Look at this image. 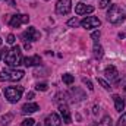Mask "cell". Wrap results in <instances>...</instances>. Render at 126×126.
I'll return each mask as SVG.
<instances>
[{"mask_svg": "<svg viewBox=\"0 0 126 126\" xmlns=\"http://www.w3.org/2000/svg\"><path fill=\"white\" fill-rule=\"evenodd\" d=\"M100 111V109H98V106H94V114H97Z\"/></svg>", "mask_w": 126, "mask_h": 126, "instance_id": "32", "label": "cell"}, {"mask_svg": "<svg viewBox=\"0 0 126 126\" xmlns=\"http://www.w3.org/2000/svg\"><path fill=\"white\" fill-rule=\"evenodd\" d=\"M104 75H106V78H107V79H110V81H117V78H119V70L116 69V66L110 64V66H107V67H106Z\"/></svg>", "mask_w": 126, "mask_h": 126, "instance_id": "10", "label": "cell"}, {"mask_svg": "<svg viewBox=\"0 0 126 126\" xmlns=\"http://www.w3.org/2000/svg\"><path fill=\"white\" fill-rule=\"evenodd\" d=\"M116 126H126V113H123L120 116V119L117 120V125Z\"/></svg>", "mask_w": 126, "mask_h": 126, "instance_id": "26", "label": "cell"}, {"mask_svg": "<svg viewBox=\"0 0 126 126\" xmlns=\"http://www.w3.org/2000/svg\"><path fill=\"white\" fill-rule=\"evenodd\" d=\"M101 25V21L95 16H87L85 19L81 21V27L85 30H93V28H98Z\"/></svg>", "mask_w": 126, "mask_h": 126, "instance_id": "6", "label": "cell"}, {"mask_svg": "<svg viewBox=\"0 0 126 126\" xmlns=\"http://www.w3.org/2000/svg\"><path fill=\"white\" fill-rule=\"evenodd\" d=\"M25 48L30 50V48H31V44H30V43H25Z\"/></svg>", "mask_w": 126, "mask_h": 126, "instance_id": "33", "label": "cell"}, {"mask_svg": "<svg viewBox=\"0 0 126 126\" xmlns=\"http://www.w3.org/2000/svg\"><path fill=\"white\" fill-rule=\"evenodd\" d=\"M30 22V16L28 15H13L9 21V25L12 28H19L22 24H28Z\"/></svg>", "mask_w": 126, "mask_h": 126, "instance_id": "8", "label": "cell"}, {"mask_svg": "<svg viewBox=\"0 0 126 126\" xmlns=\"http://www.w3.org/2000/svg\"><path fill=\"white\" fill-rule=\"evenodd\" d=\"M93 53H94V57L95 59H101L103 57V54H104V50H103V47L100 46V44H94V48H93Z\"/></svg>", "mask_w": 126, "mask_h": 126, "instance_id": "17", "label": "cell"}, {"mask_svg": "<svg viewBox=\"0 0 126 126\" xmlns=\"http://www.w3.org/2000/svg\"><path fill=\"white\" fill-rule=\"evenodd\" d=\"M94 12V6H87L84 3H78L75 6V13L76 15H87V13H93Z\"/></svg>", "mask_w": 126, "mask_h": 126, "instance_id": "11", "label": "cell"}, {"mask_svg": "<svg viewBox=\"0 0 126 126\" xmlns=\"http://www.w3.org/2000/svg\"><path fill=\"white\" fill-rule=\"evenodd\" d=\"M12 119H13V114H10V113H7L6 116H3V117H1V123H3V125H9Z\"/></svg>", "mask_w": 126, "mask_h": 126, "instance_id": "21", "label": "cell"}, {"mask_svg": "<svg viewBox=\"0 0 126 126\" xmlns=\"http://www.w3.org/2000/svg\"><path fill=\"white\" fill-rule=\"evenodd\" d=\"M34 119H31V117H27V119H24L22 120V123H21V126H34Z\"/></svg>", "mask_w": 126, "mask_h": 126, "instance_id": "23", "label": "cell"}, {"mask_svg": "<svg viewBox=\"0 0 126 126\" xmlns=\"http://www.w3.org/2000/svg\"><path fill=\"white\" fill-rule=\"evenodd\" d=\"M72 9V0H57L56 3V12L59 15H67Z\"/></svg>", "mask_w": 126, "mask_h": 126, "instance_id": "7", "label": "cell"}, {"mask_svg": "<svg viewBox=\"0 0 126 126\" xmlns=\"http://www.w3.org/2000/svg\"><path fill=\"white\" fill-rule=\"evenodd\" d=\"M67 98H69V94H66V93H59V94L54 97V103H57L59 106H60V104H66V103H67Z\"/></svg>", "mask_w": 126, "mask_h": 126, "instance_id": "16", "label": "cell"}, {"mask_svg": "<svg viewBox=\"0 0 126 126\" xmlns=\"http://www.w3.org/2000/svg\"><path fill=\"white\" fill-rule=\"evenodd\" d=\"M63 82L66 84V85H72L73 84V81H75V78H73V75H70V73H64L62 76Z\"/></svg>", "mask_w": 126, "mask_h": 126, "instance_id": "18", "label": "cell"}, {"mask_svg": "<svg viewBox=\"0 0 126 126\" xmlns=\"http://www.w3.org/2000/svg\"><path fill=\"white\" fill-rule=\"evenodd\" d=\"M21 37H22V40H24L25 43H31V41L40 40V32L37 31L35 27H28V30L24 32Z\"/></svg>", "mask_w": 126, "mask_h": 126, "instance_id": "5", "label": "cell"}, {"mask_svg": "<svg viewBox=\"0 0 126 126\" xmlns=\"http://www.w3.org/2000/svg\"><path fill=\"white\" fill-rule=\"evenodd\" d=\"M22 60V56H21V47L19 46H13L4 56V62L7 63L9 66H18Z\"/></svg>", "mask_w": 126, "mask_h": 126, "instance_id": "2", "label": "cell"}, {"mask_svg": "<svg viewBox=\"0 0 126 126\" xmlns=\"http://www.w3.org/2000/svg\"><path fill=\"white\" fill-rule=\"evenodd\" d=\"M98 84H100V85H101V87H103L104 90H107V91H109V90L111 88V87H110V84H109L107 81H104L103 78H98Z\"/></svg>", "mask_w": 126, "mask_h": 126, "instance_id": "22", "label": "cell"}, {"mask_svg": "<svg viewBox=\"0 0 126 126\" xmlns=\"http://www.w3.org/2000/svg\"><path fill=\"white\" fill-rule=\"evenodd\" d=\"M100 37H101V32H100V31H94L93 34H91V38L94 40V43L98 41V38H100Z\"/></svg>", "mask_w": 126, "mask_h": 126, "instance_id": "28", "label": "cell"}, {"mask_svg": "<svg viewBox=\"0 0 126 126\" xmlns=\"http://www.w3.org/2000/svg\"><path fill=\"white\" fill-rule=\"evenodd\" d=\"M38 109H40V107H38L37 103H27V104L22 106L21 111H22V114H32V113H35Z\"/></svg>", "mask_w": 126, "mask_h": 126, "instance_id": "13", "label": "cell"}, {"mask_svg": "<svg viewBox=\"0 0 126 126\" xmlns=\"http://www.w3.org/2000/svg\"><path fill=\"white\" fill-rule=\"evenodd\" d=\"M59 111H60V114H62L63 117V122L64 123H72V116H70V110H69V107L66 106V104H60L59 106Z\"/></svg>", "mask_w": 126, "mask_h": 126, "instance_id": "12", "label": "cell"}, {"mask_svg": "<svg viewBox=\"0 0 126 126\" xmlns=\"http://www.w3.org/2000/svg\"><path fill=\"white\" fill-rule=\"evenodd\" d=\"M44 126H62V119L59 117L57 113H51L46 117Z\"/></svg>", "mask_w": 126, "mask_h": 126, "instance_id": "9", "label": "cell"}, {"mask_svg": "<svg viewBox=\"0 0 126 126\" xmlns=\"http://www.w3.org/2000/svg\"><path fill=\"white\" fill-rule=\"evenodd\" d=\"M6 41H7L9 44H15L16 38H15V35H13V34H9V35H7V40H6Z\"/></svg>", "mask_w": 126, "mask_h": 126, "instance_id": "29", "label": "cell"}, {"mask_svg": "<svg viewBox=\"0 0 126 126\" xmlns=\"http://www.w3.org/2000/svg\"><path fill=\"white\" fill-rule=\"evenodd\" d=\"M125 91H126V88H125Z\"/></svg>", "mask_w": 126, "mask_h": 126, "instance_id": "35", "label": "cell"}, {"mask_svg": "<svg viewBox=\"0 0 126 126\" xmlns=\"http://www.w3.org/2000/svg\"><path fill=\"white\" fill-rule=\"evenodd\" d=\"M82 82H84V84L87 85V88H88L90 91H93V90H94V87H93V82H91V81H90L88 78H82Z\"/></svg>", "mask_w": 126, "mask_h": 126, "instance_id": "25", "label": "cell"}, {"mask_svg": "<svg viewBox=\"0 0 126 126\" xmlns=\"http://www.w3.org/2000/svg\"><path fill=\"white\" fill-rule=\"evenodd\" d=\"M67 25H69V27H78V25H81V22H79L76 18H72V19L67 21Z\"/></svg>", "mask_w": 126, "mask_h": 126, "instance_id": "24", "label": "cell"}, {"mask_svg": "<svg viewBox=\"0 0 126 126\" xmlns=\"http://www.w3.org/2000/svg\"><path fill=\"white\" fill-rule=\"evenodd\" d=\"M35 90H37V91H47V90H48V85H47L46 82H41V84L38 82V84L35 85Z\"/></svg>", "mask_w": 126, "mask_h": 126, "instance_id": "20", "label": "cell"}, {"mask_svg": "<svg viewBox=\"0 0 126 126\" xmlns=\"http://www.w3.org/2000/svg\"><path fill=\"white\" fill-rule=\"evenodd\" d=\"M107 19L114 25L122 24L126 19V9L122 4H111L110 9L107 10Z\"/></svg>", "mask_w": 126, "mask_h": 126, "instance_id": "1", "label": "cell"}, {"mask_svg": "<svg viewBox=\"0 0 126 126\" xmlns=\"http://www.w3.org/2000/svg\"><path fill=\"white\" fill-rule=\"evenodd\" d=\"M4 97L7 98L9 103H18L22 97V93H24V87H6L4 88Z\"/></svg>", "mask_w": 126, "mask_h": 126, "instance_id": "4", "label": "cell"}, {"mask_svg": "<svg viewBox=\"0 0 126 126\" xmlns=\"http://www.w3.org/2000/svg\"><path fill=\"white\" fill-rule=\"evenodd\" d=\"M27 98H28V100H32V98H34V93H28Z\"/></svg>", "mask_w": 126, "mask_h": 126, "instance_id": "31", "label": "cell"}, {"mask_svg": "<svg viewBox=\"0 0 126 126\" xmlns=\"http://www.w3.org/2000/svg\"><path fill=\"white\" fill-rule=\"evenodd\" d=\"M113 100H114V107H116V111H123L125 110V100L120 97L119 94L113 95Z\"/></svg>", "mask_w": 126, "mask_h": 126, "instance_id": "14", "label": "cell"}, {"mask_svg": "<svg viewBox=\"0 0 126 126\" xmlns=\"http://www.w3.org/2000/svg\"><path fill=\"white\" fill-rule=\"evenodd\" d=\"M0 46H1V38H0Z\"/></svg>", "mask_w": 126, "mask_h": 126, "instance_id": "34", "label": "cell"}, {"mask_svg": "<svg viewBox=\"0 0 126 126\" xmlns=\"http://www.w3.org/2000/svg\"><path fill=\"white\" fill-rule=\"evenodd\" d=\"M95 126H113L111 117H110V116H106V117H103V120H101L98 125H95Z\"/></svg>", "mask_w": 126, "mask_h": 126, "instance_id": "19", "label": "cell"}, {"mask_svg": "<svg viewBox=\"0 0 126 126\" xmlns=\"http://www.w3.org/2000/svg\"><path fill=\"white\" fill-rule=\"evenodd\" d=\"M6 53H7V50H6V48H4V50H1V51H0V60H1V59H3V57H4V56H6Z\"/></svg>", "mask_w": 126, "mask_h": 126, "instance_id": "30", "label": "cell"}, {"mask_svg": "<svg viewBox=\"0 0 126 126\" xmlns=\"http://www.w3.org/2000/svg\"><path fill=\"white\" fill-rule=\"evenodd\" d=\"M41 63V59L40 56H32V57H25L24 59V64L27 67H31V66H38Z\"/></svg>", "mask_w": 126, "mask_h": 126, "instance_id": "15", "label": "cell"}, {"mask_svg": "<svg viewBox=\"0 0 126 126\" xmlns=\"http://www.w3.org/2000/svg\"><path fill=\"white\" fill-rule=\"evenodd\" d=\"M25 73L21 69H3L0 72V81H12V82H15V81L22 79Z\"/></svg>", "mask_w": 126, "mask_h": 126, "instance_id": "3", "label": "cell"}, {"mask_svg": "<svg viewBox=\"0 0 126 126\" xmlns=\"http://www.w3.org/2000/svg\"><path fill=\"white\" fill-rule=\"evenodd\" d=\"M110 4V0H98V7L100 9H104Z\"/></svg>", "mask_w": 126, "mask_h": 126, "instance_id": "27", "label": "cell"}]
</instances>
